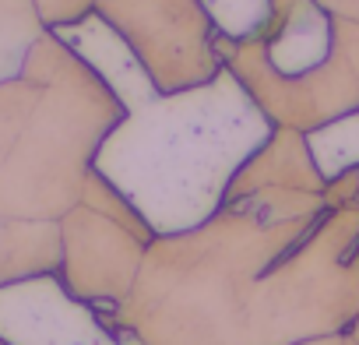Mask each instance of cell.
Returning <instances> with one entry per match:
<instances>
[{
    "label": "cell",
    "mask_w": 359,
    "mask_h": 345,
    "mask_svg": "<svg viewBox=\"0 0 359 345\" xmlns=\"http://www.w3.org/2000/svg\"><path fill=\"white\" fill-rule=\"evenodd\" d=\"M4 345H120L109 317L67 292L60 275L0 289Z\"/></svg>",
    "instance_id": "3"
},
{
    "label": "cell",
    "mask_w": 359,
    "mask_h": 345,
    "mask_svg": "<svg viewBox=\"0 0 359 345\" xmlns=\"http://www.w3.org/2000/svg\"><path fill=\"white\" fill-rule=\"evenodd\" d=\"M134 109L137 120L123 123L130 134H113L95 169L155 240L201 229L226 208L236 169L268 137V120L233 78L172 99L151 92Z\"/></svg>",
    "instance_id": "1"
},
{
    "label": "cell",
    "mask_w": 359,
    "mask_h": 345,
    "mask_svg": "<svg viewBox=\"0 0 359 345\" xmlns=\"http://www.w3.org/2000/svg\"><path fill=\"white\" fill-rule=\"evenodd\" d=\"M64 257L60 222L0 219V289L57 275Z\"/></svg>",
    "instance_id": "4"
},
{
    "label": "cell",
    "mask_w": 359,
    "mask_h": 345,
    "mask_svg": "<svg viewBox=\"0 0 359 345\" xmlns=\"http://www.w3.org/2000/svg\"><path fill=\"white\" fill-rule=\"evenodd\" d=\"M60 243L57 275L67 292L102 313H116L137 282L148 243L92 208H74L60 219Z\"/></svg>",
    "instance_id": "2"
},
{
    "label": "cell",
    "mask_w": 359,
    "mask_h": 345,
    "mask_svg": "<svg viewBox=\"0 0 359 345\" xmlns=\"http://www.w3.org/2000/svg\"><path fill=\"white\" fill-rule=\"evenodd\" d=\"M299 345H348V334H331V338H313V341H299Z\"/></svg>",
    "instance_id": "5"
}]
</instances>
